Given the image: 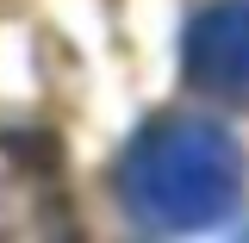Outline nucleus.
I'll use <instances>...</instances> for the list:
<instances>
[{
	"label": "nucleus",
	"instance_id": "nucleus-1",
	"mask_svg": "<svg viewBox=\"0 0 249 243\" xmlns=\"http://www.w3.org/2000/svg\"><path fill=\"white\" fill-rule=\"evenodd\" d=\"M119 193L143 231L218 224L243 193V150L212 119H150L119 162Z\"/></svg>",
	"mask_w": 249,
	"mask_h": 243
},
{
	"label": "nucleus",
	"instance_id": "nucleus-2",
	"mask_svg": "<svg viewBox=\"0 0 249 243\" xmlns=\"http://www.w3.org/2000/svg\"><path fill=\"white\" fill-rule=\"evenodd\" d=\"M75 237V206L50 137L0 131V243H56Z\"/></svg>",
	"mask_w": 249,
	"mask_h": 243
},
{
	"label": "nucleus",
	"instance_id": "nucleus-3",
	"mask_svg": "<svg viewBox=\"0 0 249 243\" xmlns=\"http://www.w3.org/2000/svg\"><path fill=\"white\" fill-rule=\"evenodd\" d=\"M187 81L224 106H249V0H218L193 13L181 37Z\"/></svg>",
	"mask_w": 249,
	"mask_h": 243
}]
</instances>
